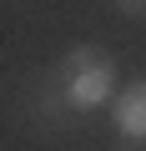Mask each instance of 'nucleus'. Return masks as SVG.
Segmentation results:
<instances>
[{"label":"nucleus","mask_w":146,"mask_h":151,"mask_svg":"<svg viewBox=\"0 0 146 151\" xmlns=\"http://www.w3.org/2000/svg\"><path fill=\"white\" fill-rule=\"evenodd\" d=\"M116 96V60L96 45H76L60 60V101L70 111H96Z\"/></svg>","instance_id":"f257e3e1"},{"label":"nucleus","mask_w":146,"mask_h":151,"mask_svg":"<svg viewBox=\"0 0 146 151\" xmlns=\"http://www.w3.org/2000/svg\"><path fill=\"white\" fill-rule=\"evenodd\" d=\"M111 111H116V131L126 141H146V81H131L126 91L116 86Z\"/></svg>","instance_id":"f03ea898"},{"label":"nucleus","mask_w":146,"mask_h":151,"mask_svg":"<svg viewBox=\"0 0 146 151\" xmlns=\"http://www.w3.org/2000/svg\"><path fill=\"white\" fill-rule=\"evenodd\" d=\"M116 5H121L126 15H146V0H116Z\"/></svg>","instance_id":"7ed1b4c3"}]
</instances>
